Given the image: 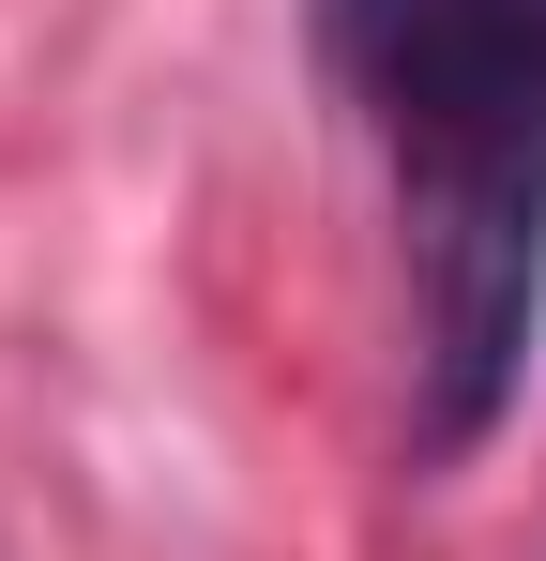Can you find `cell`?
Returning <instances> with one entry per match:
<instances>
[{"mask_svg":"<svg viewBox=\"0 0 546 561\" xmlns=\"http://www.w3.org/2000/svg\"><path fill=\"white\" fill-rule=\"evenodd\" d=\"M319 61L395 168L425 440L470 456L546 319V0H319Z\"/></svg>","mask_w":546,"mask_h":561,"instance_id":"cell-1","label":"cell"}]
</instances>
